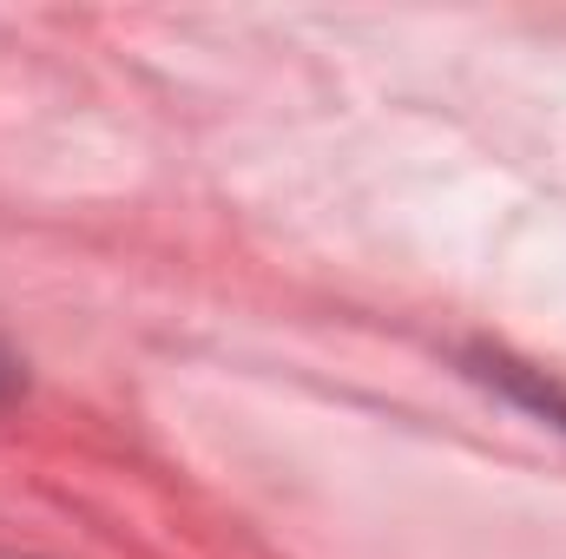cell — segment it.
Masks as SVG:
<instances>
[{
    "instance_id": "1",
    "label": "cell",
    "mask_w": 566,
    "mask_h": 559,
    "mask_svg": "<svg viewBox=\"0 0 566 559\" xmlns=\"http://www.w3.org/2000/svg\"><path fill=\"white\" fill-rule=\"evenodd\" d=\"M13 389H20V356H13V349L0 342V402H7Z\"/></svg>"
}]
</instances>
